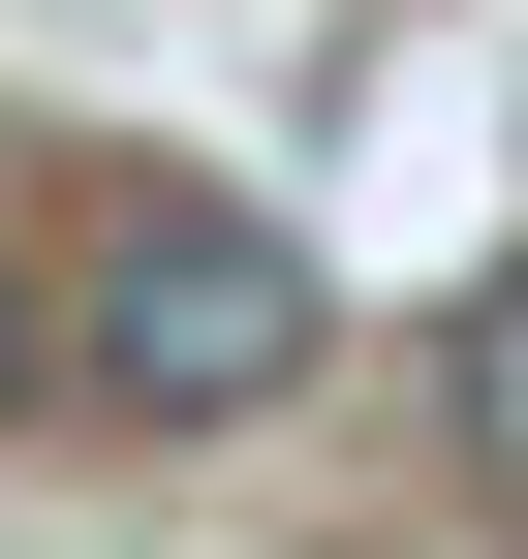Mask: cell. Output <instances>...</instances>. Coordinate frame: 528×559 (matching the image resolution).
<instances>
[{"instance_id":"1","label":"cell","mask_w":528,"mask_h":559,"mask_svg":"<svg viewBox=\"0 0 528 559\" xmlns=\"http://www.w3.org/2000/svg\"><path fill=\"white\" fill-rule=\"evenodd\" d=\"M311 342H343V280L249 218V187H156V218L62 280V373H94L124 436H249V404H311Z\"/></svg>"},{"instance_id":"2","label":"cell","mask_w":528,"mask_h":559,"mask_svg":"<svg viewBox=\"0 0 528 559\" xmlns=\"http://www.w3.org/2000/svg\"><path fill=\"white\" fill-rule=\"evenodd\" d=\"M435 436H467V498H528V280L435 311Z\"/></svg>"},{"instance_id":"3","label":"cell","mask_w":528,"mask_h":559,"mask_svg":"<svg viewBox=\"0 0 528 559\" xmlns=\"http://www.w3.org/2000/svg\"><path fill=\"white\" fill-rule=\"evenodd\" d=\"M32 373H62V311H32V280H0V436H32Z\"/></svg>"}]
</instances>
